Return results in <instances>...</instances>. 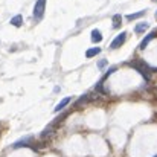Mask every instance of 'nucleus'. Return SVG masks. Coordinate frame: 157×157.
I'll list each match as a JSON object with an SVG mask.
<instances>
[{"label": "nucleus", "instance_id": "obj_13", "mask_svg": "<svg viewBox=\"0 0 157 157\" xmlns=\"http://www.w3.org/2000/svg\"><path fill=\"white\" fill-rule=\"evenodd\" d=\"M89 99H92V96H90L89 93H86V95H82V96H81V98H79V99L76 101V104H75V105H82V104H86V102H87Z\"/></svg>", "mask_w": 157, "mask_h": 157}, {"label": "nucleus", "instance_id": "obj_8", "mask_svg": "<svg viewBox=\"0 0 157 157\" xmlns=\"http://www.w3.org/2000/svg\"><path fill=\"white\" fill-rule=\"evenodd\" d=\"M148 28H150V25H148L147 21H142V23H137V25H136L134 32H136V34H142V32H145Z\"/></svg>", "mask_w": 157, "mask_h": 157}, {"label": "nucleus", "instance_id": "obj_20", "mask_svg": "<svg viewBox=\"0 0 157 157\" xmlns=\"http://www.w3.org/2000/svg\"><path fill=\"white\" fill-rule=\"evenodd\" d=\"M154 2H157V0H154Z\"/></svg>", "mask_w": 157, "mask_h": 157}, {"label": "nucleus", "instance_id": "obj_12", "mask_svg": "<svg viewBox=\"0 0 157 157\" xmlns=\"http://www.w3.org/2000/svg\"><path fill=\"white\" fill-rule=\"evenodd\" d=\"M52 134H53V127L49 125V127L41 133V136H40V137H41V139H48V137H49V136H52Z\"/></svg>", "mask_w": 157, "mask_h": 157}, {"label": "nucleus", "instance_id": "obj_19", "mask_svg": "<svg viewBox=\"0 0 157 157\" xmlns=\"http://www.w3.org/2000/svg\"><path fill=\"white\" fill-rule=\"evenodd\" d=\"M156 17H157V11H156Z\"/></svg>", "mask_w": 157, "mask_h": 157}, {"label": "nucleus", "instance_id": "obj_3", "mask_svg": "<svg viewBox=\"0 0 157 157\" xmlns=\"http://www.w3.org/2000/svg\"><path fill=\"white\" fill-rule=\"evenodd\" d=\"M127 40V32H121L117 37H114V40L110 43V49H119Z\"/></svg>", "mask_w": 157, "mask_h": 157}, {"label": "nucleus", "instance_id": "obj_2", "mask_svg": "<svg viewBox=\"0 0 157 157\" xmlns=\"http://www.w3.org/2000/svg\"><path fill=\"white\" fill-rule=\"evenodd\" d=\"M44 8H46V0H37L35 8H34V17H35V20H41V17L44 14Z\"/></svg>", "mask_w": 157, "mask_h": 157}, {"label": "nucleus", "instance_id": "obj_10", "mask_svg": "<svg viewBox=\"0 0 157 157\" xmlns=\"http://www.w3.org/2000/svg\"><path fill=\"white\" fill-rule=\"evenodd\" d=\"M99 52H101V49H99V48H90V49H87L86 56H87V58H93L95 55H98Z\"/></svg>", "mask_w": 157, "mask_h": 157}, {"label": "nucleus", "instance_id": "obj_21", "mask_svg": "<svg viewBox=\"0 0 157 157\" xmlns=\"http://www.w3.org/2000/svg\"><path fill=\"white\" fill-rule=\"evenodd\" d=\"M154 157H157V156H154Z\"/></svg>", "mask_w": 157, "mask_h": 157}, {"label": "nucleus", "instance_id": "obj_16", "mask_svg": "<svg viewBox=\"0 0 157 157\" xmlns=\"http://www.w3.org/2000/svg\"><path fill=\"white\" fill-rule=\"evenodd\" d=\"M64 117H66V113H64V114H61V116H58V117H56V119L53 121L52 124H51V127H56V125H58V124H59V122H61V121H63Z\"/></svg>", "mask_w": 157, "mask_h": 157}, {"label": "nucleus", "instance_id": "obj_9", "mask_svg": "<svg viewBox=\"0 0 157 157\" xmlns=\"http://www.w3.org/2000/svg\"><path fill=\"white\" fill-rule=\"evenodd\" d=\"M111 23H113V29H119L121 25H122V15H121V14H114Z\"/></svg>", "mask_w": 157, "mask_h": 157}, {"label": "nucleus", "instance_id": "obj_18", "mask_svg": "<svg viewBox=\"0 0 157 157\" xmlns=\"http://www.w3.org/2000/svg\"><path fill=\"white\" fill-rule=\"evenodd\" d=\"M105 66H107V59H101V61L98 63V67H99L101 70H104V69H105Z\"/></svg>", "mask_w": 157, "mask_h": 157}, {"label": "nucleus", "instance_id": "obj_4", "mask_svg": "<svg viewBox=\"0 0 157 157\" xmlns=\"http://www.w3.org/2000/svg\"><path fill=\"white\" fill-rule=\"evenodd\" d=\"M32 145V136H28V137H23L21 140L15 142L12 145V148H20V147H31Z\"/></svg>", "mask_w": 157, "mask_h": 157}, {"label": "nucleus", "instance_id": "obj_11", "mask_svg": "<svg viewBox=\"0 0 157 157\" xmlns=\"http://www.w3.org/2000/svg\"><path fill=\"white\" fill-rule=\"evenodd\" d=\"M70 101H72L70 98H64V99H63V101H61L59 104H58V105H56V107H55V111H61V110H63V108H64L66 105L69 104Z\"/></svg>", "mask_w": 157, "mask_h": 157}, {"label": "nucleus", "instance_id": "obj_7", "mask_svg": "<svg viewBox=\"0 0 157 157\" xmlns=\"http://www.w3.org/2000/svg\"><path fill=\"white\" fill-rule=\"evenodd\" d=\"M11 25L15 26V28H20V26L23 25V15H20V14L14 15V17L11 18Z\"/></svg>", "mask_w": 157, "mask_h": 157}, {"label": "nucleus", "instance_id": "obj_6", "mask_svg": "<svg viewBox=\"0 0 157 157\" xmlns=\"http://www.w3.org/2000/svg\"><path fill=\"white\" fill-rule=\"evenodd\" d=\"M90 37H92V41H93V43H99V41H102V34H101L99 29H93L92 34H90Z\"/></svg>", "mask_w": 157, "mask_h": 157}, {"label": "nucleus", "instance_id": "obj_14", "mask_svg": "<svg viewBox=\"0 0 157 157\" xmlns=\"http://www.w3.org/2000/svg\"><path fill=\"white\" fill-rule=\"evenodd\" d=\"M145 14V11H139V12H134V14H130V15H127V20H136V18H139V17H142Z\"/></svg>", "mask_w": 157, "mask_h": 157}, {"label": "nucleus", "instance_id": "obj_15", "mask_svg": "<svg viewBox=\"0 0 157 157\" xmlns=\"http://www.w3.org/2000/svg\"><path fill=\"white\" fill-rule=\"evenodd\" d=\"M95 90H96V92H99V93H102V95H107V93H108V92H107V90L104 89V84H102L101 81H99V82L95 86Z\"/></svg>", "mask_w": 157, "mask_h": 157}, {"label": "nucleus", "instance_id": "obj_1", "mask_svg": "<svg viewBox=\"0 0 157 157\" xmlns=\"http://www.w3.org/2000/svg\"><path fill=\"white\" fill-rule=\"evenodd\" d=\"M130 67H133V69H136L147 81L151 78V67L145 63V61H140V59H134V61H131L130 64H128Z\"/></svg>", "mask_w": 157, "mask_h": 157}, {"label": "nucleus", "instance_id": "obj_5", "mask_svg": "<svg viewBox=\"0 0 157 157\" xmlns=\"http://www.w3.org/2000/svg\"><path fill=\"white\" fill-rule=\"evenodd\" d=\"M156 35H157L156 32H150V34H148V35H147V37L142 40V43H140V46H139V48H140V51H144V49L148 46V43H150V41H151V40L156 37Z\"/></svg>", "mask_w": 157, "mask_h": 157}, {"label": "nucleus", "instance_id": "obj_17", "mask_svg": "<svg viewBox=\"0 0 157 157\" xmlns=\"http://www.w3.org/2000/svg\"><path fill=\"white\" fill-rule=\"evenodd\" d=\"M113 72H116V67H111V69H108V70H107V73H105L104 76H102V79H101V82H104L105 79H107V78H108V76H110V75H111Z\"/></svg>", "mask_w": 157, "mask_h": 157}]
</instances>
